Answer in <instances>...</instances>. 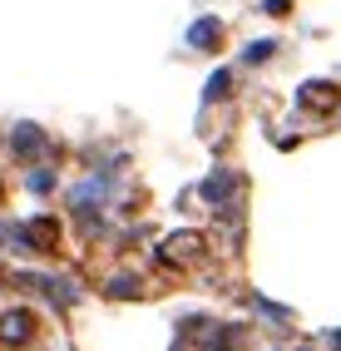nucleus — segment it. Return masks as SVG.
<instances>
[{
	"label": "nucleus",
	"mask_w": 341,
	"mask_h": 351,
	"mask_svg": "<svg viewBox=\"0 0 341 351\" xmlns=\"http://www.w3.org/2000/svg\"><path fill=\"white\" fill-rule=\"evenodd\" d=\"M188 40H193V45H203V50H213V45L223 40V25H218V20H198Z\"/></svg>",
	"instance_id": "obj_3"
},
{
	"label": "nucleus",
	"mask_w": 341,
	"mask_h": 351,
	"mask_svg": "<svg viewBox=\"0 0 341 351\" xmlns=\"http://www.w3.org/2000/svg\"><path fill=\"white\" fill-rule=\"evenodd\" d=\"M262 10H267V15H287V0H267Z\"/></svg>",
	"instance_id": "obj_6"
},
{
	"label": "nucleus",
	"mask_w": 341,
	"mask_h": 351,
	"mask_svg": "<svg viewBox=\"0 0 341 351\" xmlns=\"http://www.w3.org/2000/svg\"><path fill=\"white\" fill-rule=\"evenodd\" d=\"M30 337V312H5V317H0V341H25Z\"/></svg>",
	"instance_id": "obj_1"
},
{
	"label": "nucleus",
	"mask_w": 341,
	"mask_h": 351,
	"mask_svg": "<svg viewBox=\"0 0 341 351\" xmlns=\"http://www.w3.org/2000/svg\"><path fill=\"white\" fill-rule=\"evenodd\" d=\"M227 84H233L227 75H213V84H208V95H213V99H218V95H227Z\"/></svg>",
	"instance_id": "obj_5"
},
{
	"label": "nucleus",
	"mask_w": 341,
	"mask_h": 351,
	"mask_svg": "<svg viewBox=\"0 0 341 351\" xmlns=\"http://www.w3.org/2000/svg\"><path fill=\"white\" fill-rule=\"evenodd\" d=\"M302 104H307V109H331V104H336V89H331L327 80L302 84Z\"/></svg>",
	"instance_id": "obj_2"
},
{
	"label": "nucleus",
	"mask_w": 341,
	"mask_h": 351,
	"mask_svg": "<svg viewBox=\"0 0 341 351\" xmlns=\"http://www.w3.org/2000/svg\"><path fill=\"white\" fill-rule=\"evenodd\" d=\"M168 247H173L178 263H188V257H198V247H203V243H198V238H188V232H178V238H173Z\"/></svg>",
	"instance_id": "obj_4"
}]
</instances>
